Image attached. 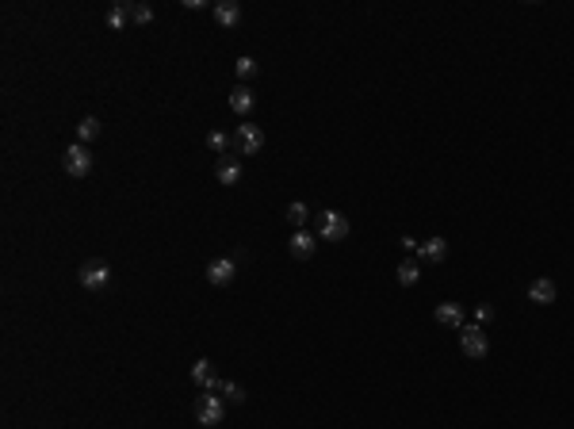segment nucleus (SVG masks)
<instances>
[{
    "label": "nucleus",
    "instance_id": "6ab92c4d",
    "mask_svg": "<svg viewBox=\"0 0 574 429\" xmlns=\"http://www.w3.org/2000/svg\"><path fill=\"white\" fill-rule=\"evenodd\" d=\"M108 27L111 31H122V27H127V19H130V8L127 4H115V8H108Z\"/></svg>",
    "mask_w": 574,
    "mask_h": 429
},
{
    "label": "nucleus",
    "instance_id": "393cba45",
    "mask_svg": "<svg viewBox=\"0 0 574 429\" xmlns=\"http://www.w3.org/2000/svg\"><path fill=\"white\" fill-rule=\"evenodd\" d=\"M402 249H409V253H417V249H422V245H417L414 238H409V234H406V238H402Z\"/></svg>",
    "mask_w": 574,
    "mask_h": 429
},
{
    "label": "nucleus",
    "instance_id": "a211bd4d",
    "mask_svg": "<svg viewBox=\"0 0 574 429\" xmlns=\"http://www.w3.org/2000/svg\"><path fill=\"white\" fill-rule=\"evenodd\" d=\"M311 219V211H306V203L303 200H295V203H287V222H291L295 230H303V222Z\"/></svg>",
    "mask_w": 574,
    "mask_h": 429
},
{
    "label": "nucleus",
    "instance_id": "0eeeda50",
    "mask_svg": "<svg viewBox=\"0 0 574 429\" xmlns=\"http://www.w3.org/2000/svg\"><path fill=\"white\" fill-rule=\"evenodd\" d=\"M234 276H238V261H230V257H219L207 264V284H214V288L234 284Z\"/></svg>",
    "mask_w": 574,
    "mask_h": 429
},
{
    "label": "nucleus",
    "instance_id": "4be33fe9",
    "mask_svg": "<svg viewBox=\"0 0 574 429\" xmlns=\"http://www.w3.org/2000/svg\"><path fill=\"white\" fill-rule=\"evenodd\" d=\"M130 19H135V24H153V8L150 4H130Z\"/></svg>",
    "mask_w": 574,
    "mask_h": 429
},
{
    "label": "nucleus",
    "instance_id": "412c9836",
    "mask_svg": "<svg viewBox=\"0 0 574 429\" xmlns=\"http://www.w3.org/2000/svg\"><path fill=\"white\" fill-rule=\"evenodd\" d=\"M219 391L226 395V398H234V403H245V387L241 383H230V380H219Z\"/></svg>",
    "mask_w": 574,
    "mask_h": 429
},
{
    "label": "nucleus",
    "instance_id": "b1692460",
    "mask_svg": "<svg viewBox=\"0 0 574 429\" xmlns=\"http://www.w3.org/2000/svg\"><path fill=\"white\" fill-rule=\"evenodd\" d=\"M490 319H494V306H490V303H479V306H475V326H483V322H490Z\"/></svg>",
    "mask_w": 574,
    "mask_h": 429
},
{
    "label": "nucleus",
    "instance_id": "9b49d317",
    "mask_svg": "<svg viewBox=\"0 0 574 429\" xmlns=\"http://www.w3.org/2000/svg\"><path fill=\"white\" fill-rule=\"evenodd\" d=\"M417 253H422V261H429V264H444V257H448V242L437 234V238L422 242V249H417Z\"/></svg>",
    "mask_w": 574,
    "mask_h": 429
},
{
    "label": "nucleus",
    "instance_id": "aec40b11",
    "mask_svg": "<svg viewBox=\"0 0 574 429\" xmlns=\"http://www.w3.org/2000/svg\"><path fill=\"white\" fill-rule=\"evenodd\" d=\"M234 73H238L241 81L257 77V58H249V54H245V58H238V61H234Z\"/></svg>",
    "mask_w": 574,
    "mask_h": 429
},
{
    "label": "nucleus",
    "instance_id": "2eb2a0df",
    "mask_svg": "<svg viewBox=\"0 0 574 429\" xmlns=\"http://www.w3.org/2000/svg\"><path fill=\"white\" fill-rule=\"evenodd\" d=\"M241 161L238 157H222L219 161V169H214V177H219V184H238L241 180Z\"/></svg>",
    "mask_w": 574,
    "mask_h": 429
},
{
    "label": "nucleus",
    "instance_id": "ddd939ff",
    "mask_svg": "<svg viewBox=\"0 0 574 429\" xmlns=\"http://www.w3.org/2000/svg\"><path fill=\"white\" fill-rule=\"evenodd\" d=\"M437 322L459 330V326H464V306L459 303H437Z\"/></svg>",
    "mask_w": 574,
    "mask_h": 429
},
{
    "label": "nucleus",
    "instance_id": "f257e3e1",
    "mask_svg": "<svg viewBox=\"0 0 574 429\" xmlns=\"http://www.w3.org/2000/svg\"><path fill=\"white\" fill-rule=\"evenodd\" d=\"M459 349H464V356H471V361H483V356L490 353V341L483 334V326H459Z\"/></svg>",
    "mask_w": 574,
    "mask_h": 429
},
{
    "label": "nucleus",
    "instance_id": "5701e85b",
    "mask_svg": "<svg viewBox=\"0 0 574 429\" xmlns=\"http://www.w3.org/2000/svg\"><path fill=\"white\" fill-rule=\"evenodd\" d=\"M207 146H211L214 153H226V146H230V135H222V130H211V135H207Z\"/></svg>",
    "mask_w": 574,
    "mask_h": 429
},
{
    "label": "nucleus",
    "instance_id": "dca6fc26",
    "mask_svg": "<svg viewBox=\"0 0 574 429\" xmlns=\"http://www.w3.org/2000/svg\"><path fill=\"white\" fill-rule=\"evenodd\" d=\"M395 276H398V284H402V288H414V284L422 280V264H417V261H402Z\"/></svg>",
    "mask_w": 574,
    "mask_h": 429
},
{
    "label": "nucleus",
    "instance_id": "1a4fd4ad",
    "mask_svg": "<svg viewBox=\"0 0 574 429\" xmlns=\"http://www.w3.org/2000/svg\"><path fill=\"white\" fill-rule=\"evenodd\" d=\"M211 16L219 27H238L241 24V4L238 0H219V4L211 8Z\"/></svg>",
    "mask_w": 574,
    "mask_h": 429
},
{
    "label": "nucleus",
    "instance_id": "20e7f679",
    "mask_svg": "<svg viewBox=\"0 0 574 429\" xmlns=\"http://www.w3.org/2000/svg\"><path fill=\"white\" fill-rule=\"evenodd\" d=\"M222 418H226V406H222V398H214L211 391H203L199 398H196V422L199 425H219Z\"/></svg>",
    "mask_w": 574,
    "mask_h": 429
},
{
    "label": "nucleus",
    "instance_id": "f8f14e48",
    "mask_svg": "<svg viewBox=\"0 0 574 429\" xmlns=\"http://www.w3.org/2000/svg\"><path fill=\"white\" fill-rule=\"evenodd\" d=\"M192 380H196V383L203 387V391H214V387H219V380H214V364L207 361V356L192 364Z\"/></svg>",
    "mask_w": 574,
    "mask_h": 429
},
{
    "label": "nucleus",
    "instance_id": "6e6552de",
    "mask_svg": "<svg viewBox=\"0 0 574 429\" xmlns=\"http://www.w3.org/2000/svg\"><path fill=\"white\" fill-rule=\"evenodd\" d=\"M287 249H291V257H295V261H306V257H314L318 238H314L311 230H295V234H291V242H287Z\"/></svg>",
    "mask_w": 574,
    "mask_h": 429
},
{
    "label": "nucleus",
    "instance_id": "423d86ee",
    "mask_svg": "<svg viewBox=\"0 0 574 429\" xmlns=\"http://www.w3.org/2000/svg\"><path fill=\"white\" fill-rule=\"evenodd\" d=\"M234 142H238L241 153H261V146H264V130L257 127V123H238V135H234Z\"/></svg>",
    "mask_w": 574,
    "mask_h": 429
},
{
    "label": "nucleus",
    "instance_id": "f03ea898",
    "mask_svg": "<svg viewBox=\"0 0 574 429\" xmlns=\"http://www.w3.org/2000/svg\"><path fill=\"white\" fill-rule=\"evenodd\" d=\"M77 280H80V288H85V291H104L111 284V269L104 261H85V264H80V272H77Z\"/></svg>",
    "mask_w": 574,
    "mask_h": 429
},
{
    "label": "nucleus",
    "instance_id": "4468645a",
    "mask_svg": "<svg viewBox=\"0 0 574 429\" xmlns=\"http://www.w3.org/2000/svg\"><path fill=\"white\" fill-rule=\"evenodd\" d=\"M253 108H257V100H253V88L238 85V88L230 92V111H238V115H249Z\"/></svg>",
    "mask_w": 574,
    "mask_h": 429
},
{
    "label": "nucleus",
    "instance_id": "7ed1b4c3",
    "mask_svg": "<svg viewBox=\"0 0 574 429\" xmlns=\"http://www.w3.org/2000/svg\"><path fill=\"white\" fill-rule=\"evenodd\" d=\"M348 219L341 211H322V219H318V238H325V242H345L348 238Z\"/></svg>",
    "mask_w": 574,
    "mask_h": 429
},
{
    "label": "nucleus",
    "instance_id": "f3484780",
    "mask_svg": "<svg viewBox=\"0 0 574 429\" xmlns=\"http://www.w3.org/2000/svg\"><path fill=\"white\" fill-rule=\"evenodd\" d=\"M96 135H100V119L96 115H85V119L77 123V142H80V146H88Z\"/></svg>",
    "mask_w": 574,
    "mask_h": 429
},
{
    "label": "nucleus",
    "instance_id": "39448f33",
    "mask_svg": "<svg viewBox=\"0 0 574 429\" xmlns=\"http://www.w3.org/2000/svg\"><path fill=\"white\" fill-rule=\"evenodd\" d=\"M61 161H66V172H69V177H77V180L92 172V153H88V146H80V142H73Z\"/></svg>",
    "mask_w": 574,
    "mask_h": 429
},
{
    "label": "nucleus",
    "instance_id": "9d476101",
    "mask_svg": "<svg viewBox=\"0 0 574 429\" xmlns=\"http://www.w3.org/2000/svg\"><path fill=\"white\" fill-rule=\"evenodd\" d=\"M555 295L559 291H555V284H551L548 276H540V280L528 284V299L536 303V306H551V303H555Z\"/></svg>",
    "mask_w": 574,
    "mask_h": 429
}]
</instances>
